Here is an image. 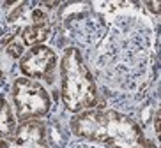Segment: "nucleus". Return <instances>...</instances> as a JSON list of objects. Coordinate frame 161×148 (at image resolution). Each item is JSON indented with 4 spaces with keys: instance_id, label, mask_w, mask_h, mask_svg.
<instances>
[{
    "instance_id": "nucleus-1",
    "label": "nucleus",
    "mask_w": 161,
    "mask_h": 148,
    "mask_svg": "<svg viewBox=\"0 0 161 148\" xmlns=\"http://www.w3.org/2000/svg\"><path fill=\"white\" fill-rule=\"evenodd\" d=\"M152 39V28L143 18L117 14L97 44L96 55L89 58L97 88L101 86L114 100L115 110L122 113L156 97L158 60Z\"/></svg>"
},
{
    "instance_id": "nucleus-2",
    "label": "nucleus",
    "mask_w": 161,
    "mask_h": 148,
    "mask_svg": "<svg viewBox=\"0 0 161 148\" xmlns=\"http://www.w3.org/2000/svg\"><path fill=\"white\" fill-rule=\"evenodd\" d=\"M69 130L76 138L104 148H135L147 138L133 115L101 106L75 115L69 120Z\"/></svg>"
},
{
    "instance_id": "nucleus-3",
    "label": "nucleus",
    "mask_w": 161,
    "mask_h": 148,
    "mask_svg": "<svg viewBox=\"0 0 161 148\" xmlns=\"http://www.w3.org/2000/svg\"><path fill=\"white\" fill-rule=\"evenodd\" d=\"M60 74V99L69 113L78 115L92 110L99 102V88L94 74L87 65L83 53L78 48L66 46L58 64Z\"/></svg>"
},
{
    "instance_id": "nucleus-4",
    "label": "nucleus",
    "mask_w": 161,
    "mask_h": 148,
    "mask_svg": "<svg viewBox=\"0 0 161 148\" xmlns=\"http://www.w3.org/2000/svg\"><path fill=\"white\" fill-rule=\"evenodd\" d=\"M106 28L108 25L104 16L96 13L92 4L67 2L60 7L55 44L62 48L67 44V41H71L73 48H78L81 53H90V49H94L101 43Z\"/></svg>"
},
{
    "instance_id": "nucleus-5",
    "label": "nucleus",
    "mask_w": 161,
    "mask_h": 148,
    "mask_svg": "<svg viewBox=\"0 0 161 148\" xmlns=\"http://www.w3.org/2000/svg\"><path fill=\"white\" fill-rule=\"evenodd\" d=\"M13 102L16 108V118H43L52 111V99L43 85L29 78H16L11 88Z\"/></svg>"
},
{
    "instance_id": "nucleus-6",
    "label": "nucleus",
    "mask_w": 161,
    "mask_h": 148,
    "mask_svg": "<svg viewBox=\"0 0 161 148\" xmlns=\"http://www.w3.org/2000/svg\"><path fill=\"white\" fill-rule=\"evenodd\" d=\"M18 67L23 78L29 79H43V81L53 85L55 83V72L58 67V57L52 48L44 44L32 46L29 51H25L19 57Z\"/></svg>"
},
{
    "instance_id": "nucleus-7",
    "label": "nucleus",
    "mask_w": 161,
    "mask_h": 148,
    "mask_svg": "<svg viewBox=\"0 0 161 148\" xmlns=\"http://www.w3.org/2000/svg\"><path fill=\"white\" fill-rule=\"evenodd\" d=\"M0 148H52L48 143L46 124L39 118L21 120L9 138L0 139Z\"/></svg>"
},
{
    "instance_id": "nucleus-8",
    "label": "nucleus",
    "mask_w": 161,
    "mask_h": 148,
    "mask_svg": "<svg viewBox=\"0 0 161 148\" xmlns=\"http://www.w3.org/2000/svg\"><path fill=\"white\" fill-rule=\"evenodd\" d=\"M52 33L50 23H30L21 30V44L23 46H39L43 44Z\"/></svg>"
},
{
    "instance_id": "nucleus-9",
    "label": "nucleus",
    "mask_w": 161,
    "mask_h": 148,
    "mask_svg": "<svg viewBox=\"0 0 161 148\" xmlns=\"http://www.w3.org/2000/svg\"><path fill=\"white\" fill-rule=\"evenodd\" d=\"M16 129V113L13 111L9 100L0 90V139L9 138Z\"/></svg>"
},
{
    "instance_id": "nucleus-10",
    "label": "nucleus",
    "mask_w": 161,
    "mask_h": 148,
    "mask_svg": "<svg viewBox=\"0 0 161 148\" xmlns=\"http://www.w3.org/2000/svg\"><path fill=\"white\" fill-rule=\"evenodd\" d=\"M48 143L52 148H64L67 145V129L62 125L60 120H52L46 124Z\"/></svg>"
},
{
    "instance_id": "nucleus-11",
    "label": "nucleus",
    "mask_w": 161,
    "mask_h": 148,
    "mask_svg": "<svg viewBox=\"0 0 161 148\" xmlns=\"http://www.w3.org/2000/svg\"><path fill=\"white\" fill-rule=\"evenodd\" d=\"M5 53H7L11 58H18V60H19V57H21V55L25 53V51H23V44L19 43V41H14V39H13V41L7 44Z\"/></svg>"
},
{
    "instance_id": "nucleus-12",
    "label": "nucleus",
    "mask_w": 161,
    "mask_h": 148,
    "mask_svg": "<svg viewBox=\"0 0 161 148\" xmlns=\"http://www.w3.org/2000/svg\"><path fill=\"white\" fill-rule=\"evenodd\" d=\"M64 148H104V146H99V145H94V143H87V141H73V143H67Z\"/></svg>"
},
{
    "instance_id": "nucleus-13",
    "label": "nucleus",
    "mask_w": 161,
    "mask_h": 148,
    "mask_svg": "<svg viewBox=\"0 0 161 148\" xmlns=\"http://www.w3.org/2000/svg\"><path fill=\"white\" fill-rule=\"evenodd\" d=\"M135 148H158V145L152 141V139H149V138H145V139H142L140 143L136 145Z\"/></svg>"
},
{
    "instance_id": "nucleus-14",
    "label": "nucleus",
    "mask_w": 161,
    "mask_h": 148,
    "mask_svg": "<svg viewBox=\"0 0 161 148\" xmlns=\"http://www.w3.org/2000/svg\"><path fill=\"white\" fill-rule=\"evenodd\" d=\"M147 7H151V11L152 13H154V14H158V13H159V11H158V7H159V4H158V2H147Z\"/></svg>"
},
{
    "instance_id": "nucleus-15",
    "label": "nucleus",
    "mask_w": 161,
    "mask_h": 148,
    "mask_svg": "<svg viewBox=\"0 0 161 148\" xmlns=\"http://www.w3.org/2000/svg\"><path fill=\"white\" fill-rule=\"evenodd\" d=\"M0 79H4V71L0 69Z\"/></svg>"
}]
</instances>
